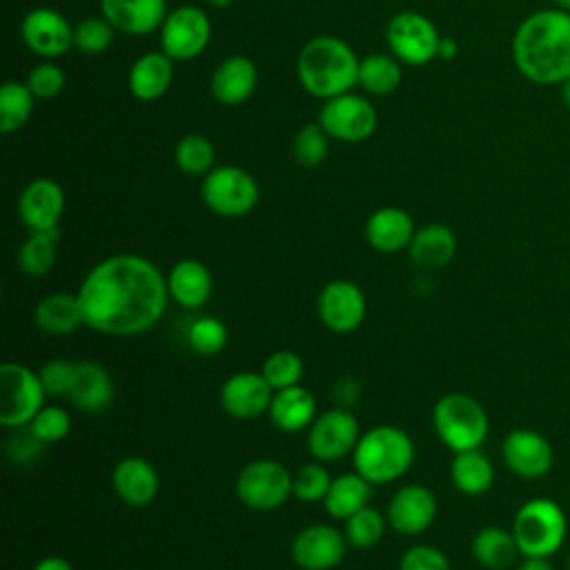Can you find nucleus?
<instances>
[{
    "label": "nucleus",
    "instance_id": "13",
    "mask_svg": "<svg viewBox=\"0 0 570 570\" xmlns=\"http://www.w3.org/2000/svg\"><path fill=\"white\" fill-rule=\"evenodd\" d=\"M361 439L358 421L347 407L325 410L307 432V448L316 461H336L352 454Z\"/></svg>",
    "mask_w": 570,
    "mask_h": 570
},
{
    "label": "nucleus",
    "instance_id": "23",
    "mask_svg": "<svg viewBox=\"0 0 570 570\" xmlns=\"http://www.w3.org/2000/svg\"><path fill=\"white\" fill-rule=\"evenodd\" d=\"M414 220L401 207H381L370 214L365 223L367 245L381 254H396L410 247L414 236Z\"/></svg>",
    "mask_w": 570,
    "mask_h": 570
},
{
    "label": "nucleus",
    "instance_id": "28",
    "mask_svg": "<svg viewBox=\"0 0 570 570\" xmlns=\"http://www.w3.org/2000/svg\"><path fill=\"white\" fill-rule=\"evenodd\" d=\"M171 62L174 60L163 51L142 53L129 69V91L145 102L165 96L174 80Z\"/></svg>",
    "mask_w": 570,
    "mask_h": 570
},
{
    "label": "nucleus",
    "instance_id": "18",
    "mask_svg": "<svg viewBox=\"0 0 570 570\" xmlns=\"http://www.w3.org/2000/svg\"><path fill=\"white\" fill-rule=\"evenodd\" d=\"M65 212L62 187L51 178H33L18 196V216L29 232L58 229Z\"/></svg>",
    "mask_w": 570,
    "mask_h": 570
},
{
    "label": "nucleus",
    "instance_id": "24",
    "mask_svg": "<svg viewBox=\"0 0 570 570\" xmlns=\"http://www.w3.org/2000/svg\"><path fill=\"white\" fill-rule=\"evenodd\" d=\"M169 298L185 309L203 307L214 289L212 272L205 263L196 258H183L171 265L167 274Z\"/></svg>",
    "mask_w": 570,
    "mask_h": 570
},
{
    "label": "nucleus",
    "instance_id": "41",
    "mask_svg": "<svg viewBox=\"0 0 570 570\" xmlns=\"http://www.w3.org/2000/svg\"><path fill=\"white\" fill-rule=\"evenodd\" d=\"M327 134L325 129L316 122V125H303L296 136H294V142H292V154H294V160L301 165V167H316L325 160L327 156Z\"/></svg>",
    "mask_w": 570,
    "mask_h": 570
},
{
    "label": "nucleus",
    "instance_id": "38",
    "mask_svg": "<svg viewBox=\"0 0 570 570\" xmlns=\"http://www.w3.org/2000/svg\"><path fill=\"white\" fill-rule=\"evenodd\" d=\"M303 372H305L303 358L292 350H276L261 365V374L267 379L274 392L298 385L303 379Z\"/></svg>",
    "mask_w": 570,
    "mask_h": 570
},
{
    "label": "nucleus",
    "instance_id": "3",
    "mask_svg": "<svg viewBox=\"0 0 570 570\" xmlns=\"http://www.w3.org/2000/svg\"><path fill=\"white\" fill-rule=\"evenodd\" d=\"M361 60L347 42L336 36H314L296 60V76L303 89L316 98H334L358 85Z\"/></svg>",
    "mask_w": 570,
    "mask_h": 570
},
{
    "label": "nucleus",
    "instance_id": "53",
    "mask_svg": "<svg viewBox=\"0 0 570 570\" xmlns=\"http://www.w3.org/2000/svg\"><path fill=\"white\" fill-rule=\"evenodd\" d=\"M561 98H563L566 107L570 109V80H566V82L561 85Z\"/></svg>",
    "mask_w": 570,
    "mask_h": 570
},
{
    "label": "nucleus",
    "instance_id": "16",
    "mask_svg": "<svg viewBox=\"0 0 570 570\" xmlns=\"http://www.w3.org/2000/svg\"><path fill=\"white\" fill-rule=\"evenodd\" d=\"M20 33L29 51L45 60L60 58L73 45V27L60 11L51 7L31 9L22 18Z\"/></svg>",
    "mask_w": 570,
    "mask_h": 570
},
{
    "label": "nucleus",
    "instance_id": "21",
    "mask_svg": "<svg viewBox=\"0 0 570 570\" xmlns=\"http://www.w3.org/2000/svg\"><path fill=\"white\" fill-rule=\"evenodd\" d=\"M111 483L118 499L131 508L149 505L160 490L156 468L147 459L136 454L125 456L116 463L111 472Z\"/></svg>",
    "mask_w": 570,
    "mask_h": 570
},
{
    "label": "nucleus",
    "instance_id": "5",
    "mask_svg": "<svg viewBox=\"0 0 570 570\" xmlns=\"http://www.w3.org/2000/svg\"><path fill=\"white\" fill-rule=\"evenodd\" d=\"M432 423L441 443L452 452L481 448L490 432L485 407L463 392L443 394L432 407Z\"/></svg>",
    "mask_w": 570,
    "mask_h": 570
},
{
    "label": "nucleus",
    "instance_id": "45",
    "mask_svg": "<svg viewBox=\"0 0 570 570\" xmlns=\"http://www.w3.org/2000/svg\"><path fill=\"white\" fill-rule=\"evenodd\" d=\"M65 82H67L65 71L51 60H45V62L36 65L27 76V87L40 100L56 98L65 89Z\"/></svg>",
    "mask_w": 570,
    "mask_h": 570
},
{
    "label": "nucleus",
    "instance_id": "46",
    "mask_svg": "<svg viewBox=\"0 0 570 570\" xmlns=\"http://www.w3.org/2000/svg\"><path fill=\"white\" fill-rule=\"evenodd\" d=\"M73 374H76V363L65 358H51L38 370V376L47 396H56V399L69 396L73 385Z\"/></svg>",
    "mask_w": 570,
    "mask_h": 570
},
{
    "label": "nucleus",
    "instance_id": "25",
    "mask_svg": "<svg viewBox=\"0 0 570 570\" xmlns=\"http://www.w3.org/2000/svg\"><path fill=\"white\" fill-rule=\"evenodd\" d=\"M256 80V65L247 56H229L214 69L209 89L220 105L236 107L254 94Z\"/></svg>",
    "mask_w": 570,
    "mask_h": 570
},
{
    "label": "nucleus",
    "instance_id": "8",
    "mask_svg": "<svg viewBox=\"0 0 570 570\" xmlns=\"http://www.w3.org/2000/svg\"><path fill=\"white\" fill-rule=\"evenodd\" d=\"M234 490L249 510L272 512L292 497V474L281 461L256 459L240 468Z\"/></svg>",
    "mask_w": 570,
    "mask_h": 570
},
{
    "label": "nucleus",
    "instance_id": "9",
    "mask_svg": "<svg viewBox=\"0 0 570 570\" xmlns=\"http://www.w3.org/2000/svg\"><path fill=\"white\" fill-rule=\"evenodd\" d=\"M200 196L214 214L223 218H240L256 207L258 185L243 167L220 165L205 174Z\"/></svg>",
    "mask_w": 570,
    "mask_h": 570
},
{
    "label": "nucleus",
    "instance_id": "43",
    "mask_svg": "<svg viewBox=\"0 0 570 570\" xmlns=\"http://www.w3.org/2000/svg\"><path fill=\"white\" fill-rule=\"evenodd\" d=\"M114 27L107 18L102 16H91V18H82L76 27H73V45L82 51V53H102L105 49H109V45L114 42Z\"/></svg>",
    "mask_w": 570,
    "mask_h": 570
},
{
    "label": "nucleus",
    "instance_id": "7",
    "mask_svg": "<svg viewBox=\"0 0 570 570\" xmlns=\"http://www.w3.org/2000/svg\"><path fill=\"white\" fill-rule=\"evenodd\" d=\"M45 387L38 372L22 363H2L0 367V425L22 428L45 405Z\"/></svg>",
    "mask_w": 570,
    "mask_h": 570
},
{
    "label": "nucleus",
    "instance_id": "14",
    "mask_svg": "<svg viewBox=\"0 0 570 570\" xmlns=\"http://www.w3.org/2000/svg\"><path fill=\"white\" fill-rule=\"evenodd\" d=\"M316 312L321 323L334 332V334H350L358 330V325L365 318L367 301L363 289L347 281V278H334L325 283V287L318 292Z\"/></svg>",
    "mask_w": 570,
    "mask_h": 570
},
{
    "label": "nucleus",
    "instance_id": "50",
    "mask_svg": "<svg viewBox=\"0 0 570 570\" xmlns=\"http://www.w3.org/2000/svg\"><path fill=\"white\" fill-rule=\"evenodd\" d=\"M31 570H73V568H71V563L65 557L49 554V557H42Z\"/></svg>",
    "mask_w": 570,
    "mask_h": 570
},
{
    "label": "nucleus",
    "instance_id": "30",
    "mask_svg": "<svg viewBox=\"0 0 570 570\" xmlns=\"http://www.w3.org/2000/svg\"><path fill=\"white\" fill-rule=\"evenodd\" d=\"M33 321L45 334L51 336H67L85 325L78 296L69 292H53L40 298L33 309Z\"/></svg>",
    "mask_w": 570,
    "mask_h": 570
},
{
    "label": "nucleus",
    "instance_id": "4",
    "mask_svg": "<svg viewBox=\"0 0 570 570\" xmlns=\"http://www.w3.org/2000/svg\"><path fill=\"white\" fill-rule=\"evenodd\" d=\"M352 463L370 483H392L414 463L412 436L396 425H376L361 434L352 452Z\"/></svg>",
    "mask_w": 570,
    "mask_h": 570
},
{
    "label": "nucleus",
    "instance_id": "48",
    "mask_svg": "<svg viewBox=\"0 0 570 570\" xmlns=\"http://www.w3.org/2000/svg\"><path fill=\"white\" fill-rule=\"evenodd\" d=\"M399 570H450V561L434 546H412L403 552Z\"/></svg>",
    "mask_w": 570,
    "mask_h": 570
},
{
    "label": "nucleus",
    "instance_id": "40",
    "mask_svg": "<svg viewBox=\"0 0 570 570\" xmlns=\"http://www.w3.org/2000/svg\"><path fill=\"white\" fill-rule=\"evenodd\" d=\"M229 341V332L223 321L214 316H198L191 321L187 330V343L196 354L203 356H214L225 350Z\"/></svg>",
    "mask_w": 570,
    "mask_h": 570
},
{
    "label": "nucleus",
    "instance_id": "44",
    "mask_svg": "<svg viewBox=\"0 0 570 570\" xmlns=\"http://www.w3.org/2000/svg\"><path fill=\"white\" fill-rule=\"evenodd\" d=\"M29 428L36 432V436L49 445L62 441L71 430V416L60 405H42V410L33 416Z\"/></svg>",
    "mask_w": 570,
    "mask_h": 570
},
{
    "label": "nucleus",
    "instance_id": "27",
    "mask_svg": "<svg viewBox=\"0 0 570 570\" xmlns=\"http://www.w3.org/2000/svg\"><path fill=\"white\" fill-rule=\"evenodd\" d=\"M410 258L421 269L445 267L456 254V236L443 223H428L410 240Z\"/></svg>",
    "mask_w": 570,
    "mask_h": 570
},
{
    "label": "nucleus",
    "instance_id": "39",
    "mask_svg": "<svg viewBox=\"0 0 570 570\" xmlns=\"http://www.w3.org/2000/svg\"><path fill=\"white\" fill-rule=\"evenodd\" d=\"M385 532V519L379 510L365 505L345 519V539L358 550H367L381 541Z\"/></svg>",
    "mask_w": 570,
    "mask_h": 570
},
{
    "label": "nucleus",
    "instance_id": "36",
    "mask_svg": "<svg viewBox=\"0 0 570 570\" xmlns=\"http://www.w3.org/2000/svg\"><path fill=\"white\" fill-rule=\"evenodd\" d=\"M33 94L27 82L7 80L0 87V131L11 134L27 125L33 111Z\"/></svg>",
    "mask_w": 570,
    "mask_h": 570
},
{
    "label": "nucleus",
    "instance_id": "52",
    "mask_svg": "<svg viewBox=\"0 0 570 570\" xmlns=\"http://www.w3.org/2000/svg\"><path fill=\"white\" fill-rule=\"evenodd\" d=\"M517 570H554L548 557H523Z\"/></svg>",
    "mask_w": 570,
    "mask_h": 570
},
{
    "label": "nucleus",
    "instance_id": "42",
    "mask_svg": "<svg viewBox=\"0 0 570 570\" xmlns=\"http://www.w3.org/2000/svg\"><path fill=\"white\" fill-rule=\"evenodd\" d=\"M330 485L332 476L321 463H305L292 474V494L305 503L323 501Z\"/></svg>",
    "mask_w": 570,
    "mask_h": 570
},
{
    "label": "nucleus",
    "instance_id": "10",
    "mask_svg": "<svg viewBox=\"0 0 570 570\" xmlns=\"http://www.w3.org/2000/svg\"><path fill=\"white\" fill-rule=\"evenodd\" d=\"M385 40L396 60L421 67L436 58L441 36L432 20L423 13L401 11L387 22Z\"/></svg>",
    "mask_w": 570,
    "mask_h": 570
},
{
    "label": "nucleus",
    "instance_id": "2",
    "mask_svg": "<svg viewBox=\"0 0 570 570\" xmlns=\"http://www.w3.org/2000/svg\"><path fill=\"white\" fill-rule=\"evenodd\" d=\"M512 60L534 85L570 80V13L548 7L525 16L512 36Z\"/></svg>",
    "mask_w": 570,
    "mask_h": 570
},
{
    "label": "nucleus",
    "instance_id": "6",
    "mask_svg": "<svg viewBox=\"0 0 570 570\" xmlns=\"http://www.w3.org/2000/svg\"><path fill=\"white\" fill-rule=\"evenodd\" d=\"M512 534L523 557H550L566 541V512L552 499H530L517 510L512 521Z\"/></svg>",
    "mask_w": 570,
    "mask_h": 570
},
{
    "label": "nucleus",
    "instance_id": "49",
    "mask_svg": "<svg viewBox=\"0 0 570 570\" xmlns=\"http://www.w3.org/2000/svg\"><path fill=\"white\" fill-rule=\"evenodd\" d=\"M358 390H361V385H358V381H356V379L345 376V379L336 381V385H334V396L341 401V405H338V407H345V405L356 403V399H358Z\"/></svg>",
    "mask_w": 570,
    "mask_h": 570
},
{
    "label": "nucleus",
    "instance_id": "19",
    "mask_svg": "<svg viewBox=\"0 0 570 570\" xmlns=\"http://www.w3.org/2000/svg\"><path fill=\"white\" fill-rule=\"evenodd\" d=\"M274 387L261 372H236L220 387V405L234 419H256L269 412Z\"/></svg>",
    "mask_w": 570,
    "mask_h": 570
},
{
    "label": "nucleus",
    "instance_id": "12",
    "mask_svg": "<svg viewBox=\"0 0 570 570\" xmlns=\"http://www.w3.org/2000/svg\"><path fill=\"white\" fill-rule=\"evenodd\" d=\"M212 22L200 7L183 4L167 13L160 27V51L171 60H191L205 51Z\"/></svg>",
    "mask_w": 570,
    "mask_h": 570
},
{
    "label": "nucleus",
    "instance_id": "55",
    "mask_svg": "<svg viewBox=\"0 0 570 570\" xmlns=\"http://www.w3.org/2000/svg\"><path fill=\"white\" fill-rule=\"evenodd\" d=\"M212 7H227L232 0H207Z\"/></svg>",
    "mask_w": 570,
    "mask_h": 570
},
{
    "label": "nucleus",
    "instance_id": "37",
    "mask_svg": "<svg viewBox=\"0 0 570 570\" xmlns=\"http://www.w3.org/2000/svg\"><path fill=\"white\" fill-rule=\"evenodd\" d=\"M214 145L203 134H187L178 140L174 149L176 167L187 176H205L214 169Z\"/></svg>",
    "mask_w": 570,
    "mask_h": 570
},
{
    "label": "nucleus",
    "instance_id": "32",
    "mask_svg": "<svg viewBox=\"0 0 570 570\" xmlns=\"http://www.w3.org/2000/svg\"><path fill=\"white\" fill-rule=\"evenodd\" d=\"M450 479L459 492L468 497H479L492 488L494 465L479 448L454 452V459L450 463Z\"/></svg>",
    "mask_w": 570,
    "mask_h": 570
},
{
    "label": "nucleus",
    "instance_id": "54",
    "mask_svg": "<svg viewBox=\"0 0 570 570\" xmlns=\"http://www.w3.org/2000/svg\"><path fill=\"white\" fill-rule=\"evenodd\" d=\"M552 2H554L557 9H563V11L570 13V0H552Z\"/></svg>",
    "mask_w": 570,
    "mask_h": 570
},
{
    "label": "nucleus",
    "instance_id": "47",
    "mask_svg": "<svg viewBox=\"0 0 570 570\" xmlns=\"http://www.w3.org/2000/svg\"><path fill=\"white\" fill-rule=\"evenodd\" d=\"M42 448H45V443L36 436V432L29 425L13 428V434L4 443L7 459L18 465H24V463H31L33 459H38Z\"/></svg>",
    "mask_w": 570,
    "mask_h": 570
},
{
    "label": "nucleus",
    "instance_id": "33",
    "mask_svg": "<svg viewBox=\"0 0 570 570\" xmlns=\"http://www.w3.org/2000/svg\"><path fill=\"white\" fill-rule=\"evenodd\" d=\"M370 494H372V483L354 470V472H345V474H338L336 479H332V485H330L323 503H325V510L330 517L345 521L354 512H358L361 508L367 505Z\"/></svg>",
    "mask_w": 570,
    "mask_h": 570
},
{
    "label": "nucleus",
    "instance_id": "29",
    "mask_svg": "<svg viewBox=\"0 0 570 570\" xmlns=\"http://www.w3.org/2000/svg\"><path fill=\"white\" fill-rule=\"evenodd\" d=\"M272 423L283 432H301L314 423L316 414V399L307 387L292 385L285 390H276L272 405H269Z\"/></svg>",
    "mask_w": 570,
    "mask_h": 570
},
{
    "label": "nucleus",
    "instance_id": "34",
    "mask_svg": "<svg viewBox=\"0 0 570 570\" xmlns=\"http://www.w3.org/2000/svg\"><path fill=\"white\" fill-rule=\"evenodd\" d=\"M401 65L394 56L370 53L358 65V85L374 96H387L401 85Z\"/></svg>",
    "mask_w": 570,
    "mask_h": 570
},
{
    "label": "nucleus",
    "instance_id": "11",
    "mask_svg": "<svg viewBox=\"0 0 570 570\" xmlns=\"http://www.w3.org/2000/svg\"><path fill=\"white\" fill-rule=\"evenodd\" d=\"M379 116L372 102L358 94H341L327 98L318 114V125L330 138L343 142H361L370 138L376 129Z\"/></svg>",
    "mask_w": 570,
    "mask_h": 570
},
{
    "label": "nucleus",
    "instance_id": "35",
    "mask_svg": "<svg viewBox=\"0 0 570 570\" xmlns=\"http://www.w3.org/2000/svg\"><path fill=\"white\" fill-rule=\"evenodd\" d=\"M58 229L31 232L18 249V265L27 276H47L56 263Z\"/></svg>",
    "mask_w": 570,
    "mask_h": 570
},
{
    "label": "nucleus",
    "instance_id": "1",
    "mask_svg": "<svg viewBox=\"0 0 570 570\" xmlns=\"http://www.w3.org/2000/svg\"><path fill=\"white\" fill-rule=\"evenodd\" d=\"M82 321L89 330L129 338L149 332L165 314L167 276L140 254H114L96 263L78 292Z\"/></svg>",
    "mask_w": 570,
    "mask_h": 570
},
{
    "label": "nucleus",
    "instance_id": "51",
    "mask_svg": "<svg viewBox=\"0 0 570 570\" xmlns=\"http://www.w3.org/2000/svg\"><path fill=\"white\" fill-rule=\"evenodd\" d=\"M456 53H459L456 40L450 38V36H441L439 49H436V58H441V60H452Z\"/></svg>",
    "mask_w": 570,
    "mask_h": 570
},
{
    "label": "nucleus",
    "instance_id": "26",
    "mask_svg": "<svg viewBox=\"0 0 570 570\" xmlns=\"http://www.w3.org/2000/svg\"><path fill=\"white\" fill-rule=\"evenodd\" d=\"M69 399L82 412H102L114 401V381L109 372L94 361L76 363Z\"/></svg>",
    "mask_w": 570,
    "mask_h": 570
},
{
    "label": "nucleus",
    "instance_id": "20",
    "mask_svg": "<svg viewBox=\"0 0 570 570\" xmlns=\"http://www.w3.org/2000/svg\"><path fill=\"white\" fill-rule=\"evenodd\" d=\"M436 517V497L421 483L403 485L387 503V523L401 534L425 532Z\"/></svg>",
    "mask_w": 570,
    "mask_h": 570
},
{
    "label": "nucleus",
    "instance_id": "31",
    "mask_svg": "<svg viewBox=\"0 0 570 570\" xmlns=\"http://www.w3.org/2000/svg\"><path fill=\"white\" fill-rule=\"evenodd\" d=\"M472 554L476 563H481L488 570L512 568L517 559L523 557L512 530L499 525H485L474 534Z\"/></svg>",
    "mask_w": 570,
    "mask_h": 570
},
{
    "label": "nucleus",
    "instance_id": "15",
    "mask_svg": "<svg viewBox=\"0 0 570 570\" xmlns=\"http://www.w3.org/2000/svg\"><path fill=\"white\" fill-rule=\"evenodd\" d=\"M501 456L510 472L521 479H541L554 463L550 441L541 432L528 428H517L503 436Z\"/></svg>",
    "mask_w": 570,
    "mask_h": 570
},
{
    "label": "nucleus",
    "instance_id": "56",
    "mask_svg": "<svg viewBox=\"0 0 570 570\" xmlns=\"http://www.w3.org/2000/svg\"><path fill=\"white\" fill-rule=\"evenodd\" d=\"M568 570H570V554H568Z\"/></svg>",
    "mask_w": 570,
    "mask_h": 570
},
{
    "label": "nucleus",
    "instance_id": "17",
    "mask_svg": "<svg viewBox=\"0 0 570 570\" xmlns=\"http://www.w3.org/2000/svg\"><path fill=\"white\" fill-rule=\"evenodd\" d=\"M347 539L334 525L312 523L292 541V559L303 570H332L345 557Z\"/></svg>",
    "mask_w": 570,
    "mask_h": 570
},
{
    "label": "nucleus",
    "instance_id": "22",
    "mask_svg": "<svg viewBox=\"0 0 570 570\" xmlns=\"http://www.w3.org/2000/svg\"><path fill=\"white\" fill-rule=\"evenodd\" d=\"M100 16L118 31L145 36L163 27L167 4L165 0H100Z\"/></svg>",
    "mask_w": 570,
    "mask_h": 570
}]
</instances>
